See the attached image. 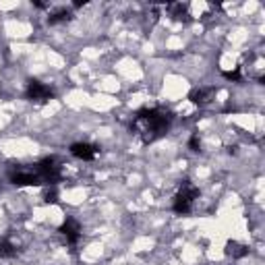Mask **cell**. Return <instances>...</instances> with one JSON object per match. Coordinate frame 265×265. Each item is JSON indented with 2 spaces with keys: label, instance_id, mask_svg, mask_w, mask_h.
I'll use <instances>...</instances> for the list:
<instances>
[{
  "label": "cell",
  "instance_id": "obj_1",
  "mask_svg": "<svg viewBox=\"0 0 265 265\" xmlns=\"http://www.w3.org/2000/svg\"><path fill=\"white\" fill-rule=\"evenodd\" d=\"M170 122H172V116H170L168 110L143 108V110L137 112V116H135V120H132L130 128L143 139V143H154L156 139H160L170 128Z\"/></svg>",
  "mask_w": 265,
  "mask_h": 265
},
{
  "label": "cell",
  "instance_id": "obj_2",
  "mask_svg": "<svg viewBox=\"0 0 265 265\" xmlns=\"http://www.w3.org/2000/svg\"><path fill=\"white\" fill-rule=\"evenodd\" d=\"M197 197H199V188H197L191 180H182V184H180V188H178V195L174 197L172 210H174L176 214H180V216L188 214V212L193 210V203H195Z\"/></svg>",
  "mask_w": 265,
  "mask_h": 265
},
{
  "label": "cell",
  "instance_id": "obj_3",
  "mask_svg": "<svg viewBox=\"0 0 265 265\" xmlns=\"http://www.w3.org/2000/svg\"><path fill=\"white\" fill-rule=\"evenodd\" d=\"M37 174H40L44 184H56L62 178L60 162L56 158H44L40 164H37Z\"/></svg>",
  "mask_w": 265,
  "mask_h": 265
},
{
  "label": "cell",
  "instance_id": "obj_4",
  "mask_svg": "<svg viewBox=\"0 0 265 265\" xmlns=\"http://www.w3.org/2000/svg\"><path fill=\"white\" fill-rule=\"evenodd\" d=\"M25 96L31 100V102H50L52 98H54V91L48 87V85H44V83H40V81H29L27 83V89H25Z\"/></svg>",
  "mask_w": 265,
  "mask_h": 265
},
{
  "label": "cell",
  "instance_id": "obj_5",
  "mask_svg": "<svg viewBox=\"0 0 265 265\" xmlns=\"http://www.w3.org/2000/svg\"><path fill=\"white\" fill-rule=\"evenodd\" d=\"M11 182L17 186H40L44 184L37 170H17V172H11Z\"/></svg>",
  "mask_w": 265,
  "mask_h": 265
},
{
  "label": "cell",
  "instance_id": "obj_6",
  "mask_svg": "<svg viewBox=\"0 0 265 265\" xmlns=\"http://www.w3.org/2000/svg\"><path fill=\"white\" fill-rule=\"evenodd\" d=\"M71 154L75 158H79L83 162H91V160H96L98 154H100V149L96 145H91V143H73L71 145Z\"/></svg>",
  "mask_w": 265,
  "mask_h": 265
},
{
  "label": "cell",
  "instance_id": "obj_7",
  "mask_svg": "<svg viewBox=\"0 0 265 265\" xmlns=\"http://www.w3.org/2000/svg\"><path fill=\"white\" fill-rule=\"evenodd\" d=\"M64 238H67V242L69 244H75L79 238H81V224L77 222V220H73V218H67L64 220V224L60 226V230H58Z\"/></svg>",
  "mask_w": 265,
  "mask_h": 265
},
{
  "label": "cell",
  "instance_id": "obj_8",
  "mask_svg": "<svg viewBox=\"0 0 265 265\" xmlns=\"http://www.w3.org/2000/svg\"><path fill=\"white\" fill-rule=\"evenodd\" d=\"M216 98V87H197L188 93V100L195 106H207Z\"/></svg>",
  "mask_w": 265,
  "mask_h": 265
},
{
  "label": "cell",
  "instance_id": "obj_9",
  "mask_svg": "<svg viewBox=\"0 0 265 265\" xmlns=\"http://www.w3.org/2000/svg\"><path fill=\"white\" fill-rule=\"evenodd\" d=\"M226 255H230L232 259H242L249 255V249L244 247L242 242H236V240H230L228 244H226Z\"/></svg>",
  "mask_w": 265,
  "mask_h": 265
},
{
  "label": "cell",
  "instance_id": "obj_10",
  "mask_svg": "<svg viewBox=\"0 0 265 265\" xmlns=\"http://www.w3.org/2000/svg\"><path fill=\"white\" fill-rule=\"evenodd\" d=\"M168 11H170V15H172V17L176 19V21H182V19L191 17V15H188V7H186V5H180V3L168 5Z\"/></svg>",
  "mask_w": 265,
  "mask_h": 265
},
{
  "label": "cell",
  "instance_id": "obj_11",
  "mask_svg": "<svg viewBox=\"0 0 265 265\" xmlns=\"http://www.w3.org/2000/svg\"><path fill=\"white\" fill-rule=\"evenodd\" d=\"M15 255H17L15 244H13L11 240H7V238L0 240V257H3V259H11V257H15Z\"/></svg>",
  "mask_w": 265,
  "mask_h": 265
},
{
  "label": "cell",
  "instance_id": "obj_12",
  "mask_svg": "<svg viewBox=\"0 0 265 265\" xmlns=\"http://www.w3.org/2000/svg\"><path fill=\"white\" fill-rule=\"evenodd\" d=\"M69 17H71V13H69L67 9H58V11L50 13V17H48V23H50V25L62 23V21H69Z\"/></svg>",
  "mask_w": 265,
  "mask_h": 265
},
{
  "label": "cell",
  "instance_id": "obj_13",
  "mask_svg": "<svg viewBox=\"0 0 265 265\" xmlns=\"http://www.w3.org/2000/svg\"><path fill=\"white\" fill-rule=\"evenodd\" d=\"M46 201H48V203H56V201H58V191H56V184H50V186H48Z\"/></svg>",
  "mask_w": 265,
  "mask_h": 265
},
{
  "label": "cell",
  "instance_id": "obj_14",
  "mask_svg": "<svg viewBox=\"0 0 265 265\" xmlns=\"http://www.w3.org/2000/svg\"><path fill=\"white\" fill-rule=\"evenodd\" d=\"M224 77L230 79V81H240V71H224Z\"/></svg>",
  "mask_w": 265,
  "mask_h": 265
},
{
  "label": "cell",
  "instance_id": "obj_15",
  "mask_svg": "<svg viewBox=\"0 0 265 265\" xmlns=\"http://www.w3.org/2000/svg\"><path fill=\"white\" fill-rule=\"evenodd\" d=\"M188 147H191L193 151H199V149H201V139H199V135H193L191 139H188Z\"/></svg>",
  "mask_w": 265,
  "mask_h": 265
}]
</instances>
